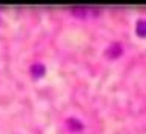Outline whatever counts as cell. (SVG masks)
I'll return each mask as SVG.
<instances>
[{
  "mask_svg": "<svg viewBox=\"0 0 146 134\" xmlns=\"http://www.w3.org/2000/svg\"><path fill=\"white\" fill-rule=\"evenodd\" d=\"M71 13L78 19H86V17H91V15H97L100 13V9L89 8V6H74V8H71Z\"/></svg>",
  "mask_w": 146,
  "mask_h": 134,
  "instance_id": "obj_1",
  "label": "cell"
},
{
  "mask_svg": "<svg viewBox=\"0 0 146 134\" xmlns=\"http://www.w3.org/2000/svg\"><path fill=\"white\" fill-rule=\"evenodd\" d=\"M121 51H123V48H121V45L118 42H112L111 45L106 48V56L109 57H118L121 54Z\"/></svg>",
  "mask_w": 146,
  "mask_h": 134,
  "instance_id": "obj_2",
  "label": "cell"
},
{
  "mask_svg": "<svg viewBox=\"0 0 146 134\" xmlns=\"http://www.w3.org/2000/svg\"><path fill=\"white\" fill-rule=\"evenodd\" d=\"M31 74H33L34 77H40L43 76V73H45V66H43L42 63H38V62H35V63L31 65Z\"/></svg>",
  "mask_w": 146,
  "mask_h": 134,
  "instance_id": "obj_3",
  "label": "cell"
},
{
  "mask_svg": "<svg viewBox=\"0 0 146 134\" xmlns=\"http://www.w3.org/2000/svg\"><path fill=\"white\" fill-rule=\"evenodd\" d=\"M135 33L141 37L146 35V19H139L135 22Z\"/></svg>",
  "mask_w": 146,
  "mask_h": 134,
  "instance_id": "obj_4",
  "label": "cell"
},
{
  "mask_svg": "<svg viewBox=\"0 0 146 134\" xmlns=\"http://www.w3.org/2000/svg\"><path fill=\"white\" fill-rule=\"evenodd\" d=\"M66 123H68V127H71L69 129H82V128H83L82 122H78L77 119H74V117L68 119V120H66Z\"/></svg>",
  "mask_w": 146,
  "mask_h": 134,
  "instance_id": "obj_5",
  "label": "cell"
}]
</instances>
